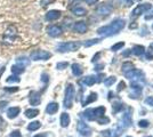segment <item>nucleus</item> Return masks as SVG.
I'll return each mask as SVG.
<instances>
[{"label":"nucleus","mask_w":153,"mask_h":137,"mask_svg":"<svg viewBox=\"0 0 153 137\" xmlns=\"http://www.w3.org/2000/svg\"><path fill=\"white\" fill-rule=\"evenodd\" d=\"M125 27V20H114L110 25L101 26L97 29V33L100 36H104V37H108V36H113L117 34L121 31L122 29Z\"/></svg>","instance_id":"nucleus-1"},{"label":"nucleus","mask_w":153,"mask_h":137,"mask_svg":"<svg viewBox=\"0 0 153 137\" xmlns=\"http://www.w3.org/2000/svg\"><path fill=\"white\" fill-rule=\"evenodd\" d=\"M104 113H105V107L100 106L96 109H87L83 112V117L87 120H97L100 118L104 117Z\"/></svg>","instance_id":"nucleus-2"},{"label":"nucleus","mask_w":153,"mask_h":137,"mask_svg":"<svg viewBox=\"0 0 153 137\" xmlns=\"http://www.w3.org/2000/svg\"><path fill=\"white\" fill-rule=\"evenodd\" d=\"M81 42L80 41H69V42H62L57 46V52L59 53H68V52H76L80 48Z\"/></svg>","instance_id":"nucleus-3"},{"label":"nucleus","mask_w":153,"mask_h":137,"mask_svg":"<svg viewBox=\"0 0 153 137\" xmlns=\"http://www.w3.org/2000/svg\"><path fill=\"white\" fill-rule=\"evenodd\" d=\"M74 86L72 84H69L65 88V96H64V106L66 109H70L72 107V103H73V98H74Z\"/></svg>","instance_id":"nucleus-4"},{"label":"nucleus","mask_w":153,"mask_h":137,"mask_svg":"<svg viewBox=\"0 0 153 137\" xmlns=\"http://www.w3.org/2000/svg\"><path fill=\"white\" fill-rule=\"evenodd\" d=\"M128 79H130L133 82H138L140 84L142 82V85L145 82V79H144V74H143V72L142 71H138V70H131V71L127 72L126 74H125Z\"/></svg>","instance_id":"nucleus-5"},{"label":"nucleus","mask_w":153,"mask_h":137,"mask_svg":"<svg viewBox=\"0 0 153 137\" xmlns=\"http://www.w3.org/2000/svg\"><path fill=\"white\" fill-rule=\"evenodd\" d=\"M51 57V54L49 52H46V50H33L30 55V59L32 61H47Z\"/></svg>","instance_id":"nucleus-6"},{"label":"nucleus","mask_w":153,"mask_h":137,"mask_svg":"<svg viewBox=\"0 0 153 137\" xmlns=\"http://www.w3.org/2000/svg\"><path fill=\"white\" fill-rule=\"evenodd\" d=\"M16 38H17V29L14 25H12L7 29L6 32L4 33L2 40H4L5 42H13Z\"/></svg>","instance_id":"nucleus-7"},{"label":"nucleus","mask_w":153,"mask_h":137,"mask_svg":"<svg viewBox=\"0 0 153 137\" xmlns=\"http://www.w3.org/2000/svg\"><path fill=\"white\" fill-rule=\"evenodd\" d=\"M152 8V5L151 4H149V2H145V4H140V5H138V6L135 8L134 10L131 12V17H138L140 15H142V14H144L145 12H147V10H150Z\"/></svg>","instance_id":"nucleus-8"},{"label":"nucleus","mask_w":153,"mask_h":137,"mask_svg":"<svg viewBox=\"0 0 153 137\" xmlns=\"http://www.w3.org/2000/svg\"><path fill=\"white\" fill-rule=\"evenodd\" d=\"M76 130L82 137H89L91 135V129L88 124L83 121H79L76 124Z\"/></svg>","instance_id":"nucleus-9"},{"label":"nucleus","mask_w":153,"mask_h":137,"mask_svg":"<svg viewBox=\"0 0 153 137\" xmlns=\"http://www.w3.org/2000/svg\"><path fill=\"white\" fill-rule=\"evenodd\" d=\"M47 33L53 38H57L63 33V29L59 25H51L47 27Z\"/></svg>","instance_id":"nucleus-10"},{"label":"nucleus","mask_w":153,"mask_h":137,"mask_svg":"<svg viewBox=\"0 0 153 137\" xmlns=\"http://www.w3.org/2000/svg\"><path fill=\"white\" fill-rule=\"evenodd\" d=\"M87 29H88V26L86 24V22H83V21H78L73 25V30L78 33H85L87 31Z\"/></svg>","instance_id":"nucleus-11"},{"label":"nucleus","mask_w":153,"mask_h":137,"mask_svg":"<svg viewBox=\"0 0 153 137\" xmlns=\"http://www.w3.org/2000/svg\"><path fill=\"white\" fill-rule=\"evenodd\" d=\"M61 17V12L59 10H56V9H53V10H49L48 13L46 14L45 19L46 21H55V20H58Z\"/></svg>","instance_id":"nucleus-12"},{"label":"nucleus","mask_w":153,"mask_h":137,"mask_svg":"<svg viewBox=\"0 0 153 137\" xmlns=\"http://www.w3.org/2000/svg\"><path fill=\"white\" fill-rule=\"evenodd\" d=\"M29 101H30V104L31 105H39L40 104V102H41L40 93H37V91H31V93H30Z\"/></svg>","instance_id":"nucleus-13"},{"label":"nucleus","mask_w":153,"mask_h":137,"mask_svg":"<svg viewBox=\"0 0 153 137\" xmlns=\"http://www.w3.org/2000/svg\"><path fill=\"white\" fill-rule=\"evenodd\" d=\"M111 10H112V8L108 6V5H101V6L97 8V14H100V15H104V16H106L108 14H111Z\"/></svg>","instance_id":"nucleus-14"},{"label":"nucleus","mask_w":153,"mask_h":137,"mask_svg":"<svg viewBox=\"0 0 153 137\" xmlns=\"http://www.w3.org/2000/svg\"><path fill=\"white\" fill-rule=\"evenodd\" d=\"M19 112H21V109L17 107V106L9 107V109L7 110V117L9 118V119H14V118H16L17 116H19Z\"/></svg>","instance_id":"nucleus-15"},{"label":"nucleus","mask_w":153,"mask_h":137,"mask_svg":"<svg viewBox=\"0 0 153 137\" xmlns=\"http://www.w3.org/2000/svg\"><path fill=\"white\" fill-rule=\"evenodd\" d=\"M57 111H58V104L56 102H51V103H49V104L47 105V107H46V112H47L48 114H55Z\"/></svg>","instance_id":"nucleus-16"},{"label":"nucleus","mask_w":153,"mask_h":137,"mask_svg":"<svg viewBox=\"0 0 153 137\" xmlns=\"http://www.w3.org/2000/svg\"><path fill=\"white\" fill-rule=\"evenodd\" d=\"M82 66L80 65V64H78V63H74V64H72V73H73V76H76V77H80L81 74H82Z\"/></svg>","instance_id":"nucleus-17"},{"label":"nucleus","mask_w":153,"mask_h":137,"mask_svg":"<svg viewBox=\"0 0 153 137\" xmlns=\"http://www.w3.org/2000/svg\"><path fill=\"white\" fill-rule=\"evenodd\" d=\"M72 13L74 14L76 16H83V15L87 14V9L83 8V7L76 6V7H73V8H72Z\"/></svg>","instance_id":"nucleus-18"},{"label":"nucleus","mask_w":153,"mask_h":137,"mask_svg":"<svg viewBox=\"0 0 153 137\" xmlns=\"http://www.w3.org/2000/svg\"><path fill=\"white\" fill-rule=\"evenodd\" d=\"M70 121H71V119H70V116L68 114V113H62V116H61V126L62 127H68L69 124H70Z\"/></svg>","instance_id":"nucleus-19"},{"label":"nucleus","mask_w":153,"mask_h":137,"mask_svg":"<svg viewBox=\"0 0 153 137\" xmlns=\"http://www.w3.org/2000/svg\"><path fill=\"white\" fill-rule=\"evenodd\" d=\"M96 81H97L96 77H94V76H88V77H86V78H83L81 80V84H83V85L86 86H93Z\"/></svg>","instance_id":"nucleus-20"},{"label":"nucleus","mask_w":153,"mask_h":137,"mask_svg":"<svg viewBox=\"0 0 153 137\" xmlns=\"http://www.w3.org/2000/svg\"><path fill=\"white\" fill-rule=\"evenodd\" d=\"M24 114H25L26 118H29V119H32V118L37 117L39 114V110L38 109H27L25 112H24Z\"/></svg>","instance_id":"nucleus-21"},{"label":"nucleus","mask_w":153,"mask_h":137,"mask_svg":"<svg viewBox=\"0 0 153 137\" xmlns=\"http://www.w3.org/2000/svg\"><path fill=\"white\" fill-rule=\"evenodd\" d=\"M122 121H123V124L126 127L128 126H130L131 124V116H130V110H128L125 114H123V117H122Z\"/></svg>","instance_id":"nucleus-22"},{"label":"nucleus","mask_w":153,"mask_h":137,"mask_svg":"<svg viewBox=\"0 0 153 137\" xmlns=\"http://www.w3.org/2000/svg\"><path fill=\"white\" fill-rule=\"evenodd\" d=\"M12 72H13L14 74H16V76H19L21 73H23V72L25 71V67H23V66L19 65V64H15V65L12 66Z\"/></svg>","instance_id":"nucleus-23"},{"label":"nucleus","mask_w":153,"mask_h":137,"mask_svg":"<svg viewBox=\"0 0 153 137\" xmlns=\"http://www.w3.org/2000/svg\"><path fill=\"white\" fill-rule=\"evenodd\" d=\"M40 127H41V122L40 121H32L31 124H27V130L34 131L37 130V129H39Z\"/></svg>","instance_id":"nucleus-24"},{"label":"nucleus","mask_w":153,"mask_h":137,"mask_svg":"<svg viewBox=\"0 0 153 137\" xmlns=\"http://www.w3.org/2000/svg\"><path fill=\"white\" fill-rule=\"evenodd\" d=\"M131 53L135 54V55H137V56H140V55H143L145 53V48L143 46H135L134 48H133V50H131Z\"/></svg>","instance_id":"nucleus-25"},{"label":"nucleus","mask_w":153,"mask_h":137,"mask_svg":"<svg viewBox=\"0 0 153 137\" xmlns=\"http://www.w3.org/2000/svg\"><path fill=\"white\" fill-rule=\"evenodd\" d=\"M131 70H134V65L130 63V62H126V63H123L122 64V72L126 74L127 72L131 71Z\"/></svg>","instance_id":"nucleus-26"},{"label":"nucleus","mask_w":153,"mask_h":137,"mask_svg":"<svg viewBox=\"0 0 153 137\" xmlns=\"http://www.w3.org/2000/svg\"><path fill=\"white\" fill-rule=\"evenodd\" d=\"M17 64L21 66H23V67H25L30 64V59H27V57H19L17 59Z\"/></svg>","instance_id":"nucleus-27"},{"label":"nucleus","mask_w":153,"mask_h":137,"mask_svg":"<svg viewBox=\"0 0 153 137\" xmlns=\"http://www.w3.org/2000/svg\"><path fill=\"white\" fill-rule=\"evenodd\" d=\"M96 99H97V94H96V93H91L89 96H88V98L83 102V105H87V104H89V103H93V102H95Z\"/></svg>","instance_id":"nucleus-28"},{"label":"nucleus","mask_w":153,"mask_h":137,"mask_svg":"<svg viewBox=\"0 0 153 137\" xmlns=\"http://www.w3.org/2000/svg\"><path fill=\"white\" fill-rule=\"evenodd\" d=\"M101 41V39H91V40H87V41H85L83 42V46L85 47H90V46L93 45H96V44H98Z\"/></svg>","instance_id":"nucleus-29"},{"label":"nucleus","mask_w":153,"mask_h":137,"mask_svg":"<svg viewBox=\"0 0 153 137\" xmlns=\"http://www.w3.org/2000/svg\"><path fill=\"white\" fill-rule=\"evenodd\" d=\"M115 81H117V78H115V77H110V78H108V79H105V80H104V85L108 86V87H110L111 85H113Z\"/></svg>","instance_id":"nucleus-30"},{"label":"nucleus","mask_w":153,"mask_h":137,"mask_svg":"<svg viewBox=\"0 0 153 137\" xmlns=\"http://www.w3.org/2000/svg\"><path fill=\"white\" fill-rule=\"evenodd\" d=\"M6 81L8 84H12V82H19L21 79L19 78V76H10L6 79Z\"/></svg>","instance_id":"nucleus-31"},{"label":"nucleus","mask_w":153,"mask_h":137,"mask_svg":"<svg viewBox=\"0 0 153 137\" xmlns=\"http://www.w3.org/2000/svg\"><path fill=\"white\" fill-rule=\"evenodd\" d=\"M123 46H125V42L121 41V42H118V44H115V45L112 46V47H111V49H112L113 52H118L119 49H121Z\"/></svg>","instance_id":"nucleus-32"},{"label":"nucleus","mask_w":153,"mask_h":137,"mask_svg":"<svg viewBox=\"0 0 153 137\" xmlns=\"http://www.w3.org/2000/svg\"><path fill=\"white\" fill-rule=\"evenodd\" d=\"M68 65H69L68 62H59V63H57L56 67H57L58 70H64L65 67H68Z\"/></svg>","instance_id":"nucleus-33"},{"label":"nucleus","mask_w":153,"mask_h":137,"mask_svg":"<svg viewBox=\"0 0 153 137\" xmlns=\"http://www.w3.org/2000/svg\"><path fill=\"white\" fill-rule=\"evenodd\" d=\"M97 121H98V124H108L110 122V119L108 118H104V117H102V118H100V119H97Z\"/></svg>","instance_id":"nucleus-34"},{"label":"nucleus","mask_w":153,"mask_h":137,"mask_svg":"<svg viewBox=\"0 0 153 137\" xmlns=\"http://www.w3.org/2000/svg\"><path fill=\"white\" fill-rule=\"evenodd\" d=\"M149 124H150V122H149L147 120H140V122H138V126L142 127V128H146L147 126H149Z\"/></svg>","instance_id":"nucleus-35"},{"label":"nucleus","mask_w":153,"mask_h":137,"mask_svg":"<svg viewBox=\"0 0 153 137\" xmlns=\"http://www.w3.org/2000/svg\"><path fill=\"white\" fill-rule=\"evenodd\" d=\"M122 107H123V104H121V103H115V104L113 105V110H114V112H118L119 110H121Z\"/></svg>","instance_id":"nucleus-36"},{"label":"nucleus","mask_w":153,"mask_h":137,"mask_svg":"<svg viewBox=\"0 0 153 137\" xmlns=\"http://www.w3.org/2000/svg\"><path fill=\"white\" fill-rule=\"evenodd\" d=\"M9 137H22V134H21L19 130H14V131H12V134H10Z\"/></svg>","instance_id":"nucleus-37"},{"label":"nucleus","mask_w":153,"mask_h":137,"mask_svg":"<svg viewBox=\"0 0 153 137\" xmlns=\"http://www.w3.org/2000/svg\"><path fill=\"white\" fill-rule=\"evenodd\" d=\"M5 90L7 93H16V91L19 90V87H15V88H9V87H6L5 88Z\"/></svg>","instance_id":"nucleus-38"},{"label":"nucleus","mask_w":153,"mask_h":137,"mask_svg":"<svg viewBox=\"0 0 153 137\" xmlns=\"http://www.w3.org/2000/svg\"><path fill=\"white\" fill-rule=\"evenodd\" d=\"M125 87H126V84L121 81V82H119V86H118V91H121L122 89H125Z\"/></svg>","instance_id":"nucleus-39"},{"label":"nucleus","mask_w":153,"mask_h":137,"mask_svg":"<svg viewBox=\"0 0 153 137\" xmlns=\"http://www.w3.org/2000/svg\"><path fill=\"white\" fill-rule=\"evenodd\" d=\"M5 127H6L5 121L2 120V118H1V116H0V129H1V130H4V129H5Z\"/></svg>","instance_id":"nucleus-40"},{"label":"nucleus","mask_w":153,"mask_h":137,"mask_svg":"<svg viewBox=\"0 0 153 137\" xmlns=\"http://www.w3.org/2000/svg\"><path fill=\"white\" fill-rule=\"evenodd\" d=\"M145 103H146V104L153 105V97H147L146 99H145Z\"/></svg>","instance_id":"nucleus-41"},{"label":"nucleus","mask_w":153,"mask_h":137,"mask_svg":"<svg viewBox=\"0 0 153 137\" xmlns=\"http://www.w3.org/2000/svg\"><path fill=\"white\" fill-rule=\"evenodd\" d=\"M85 1H86V2L88 4V5H93V4H95V2H97L98 0H85Z\"/></svg>","instance_id":"nucleus-42"},{"label":"nucleus","mask_w":153,"mask_h":137,"mask_svg":"<svg viewBox=\"0 0 153 137\" xmlns=\"http://www.w3.org/2000/svg\"><path fill=\"white\" fill-rule=\"evenodd\" d=\"M103 137H110V130H106V131H103Z\"/></svg>","instance_id":"nucleus-43"},{"label":"nucleus","mask_w":153,"mask_h":137,"mask_svg":"<svg viewBox=\"0 0 153 137\" xmlns=\"http://www.w3.org/2000/svg\"><path fill=\"white\" fill-rule=\"evenodd\" d=\"M145 19H146V20H151V19H153V13L151 14V15H146Z\"/></svg>","instance_id":"nucleus-44"},{"label":"nucleus","mask_w":153,"mask_h":137,"mask_svg":"<svg viewBox=\"0 0 153 137\" xmlns=\"http://www.w3.org/2000/svg\"><path fill=\"white\" fill-rule=\"evenodd\" d=\"M126 1H127V4H133L135 1H138V0H126Z\"/></svg>","instance_id":"nucleus-45"},{"label":"nucleus","mask_w":153,"mask_h":137,"mask_svg":"<svg viewBox=\"0 0 153 137\" xmlns=\"http://www.w3.org/2000/svg\"><path fill=\"white\" fill-rule=\"evenodd\" d=\"M4 72H5V66H2V67H1V70H0V76H1Z\"/></svg>","instance_id":"nucleus-46"},{"label":"nucleus","mask_w":153,"mask_h":137,"mask_svg":"<svg viewBox=\"0 0 153 137\" xmlns=\"http://www.w3.org/2000/svg\"><path fill=\"white\" fill-rule=\"evenodd\" d=\"M33 137H46L44 134H38V135H36V136H33Z\"/></svg>","instance_id":"nucleus-47"},{"label":"nucleus","mask_w":153,"mask_h":137,"mask_svg":"<svg viewBox=\"0 0 153 137\" xmlns=\"http://www.w3.org/2000/svg\"><path fill=\"white\" fill-rule=\"evenodd\" d=\"M146 137H151V136H146Z\"/></svg>","instance_id":"nucleus-48"},{"label":"nucleus","mask_w":153,"mask_h":137,"mask_svg":"<svg viewBox=\"0 0 153 137\" xmlns=\"http://www.w3.org/2000/svg\"><path fill=\"white\" fill-rule=\"evenodd\" d=\"M152 29H153V25H152Z\"/></svg>","instance_id":"nucleus-49"}]
</instances>
